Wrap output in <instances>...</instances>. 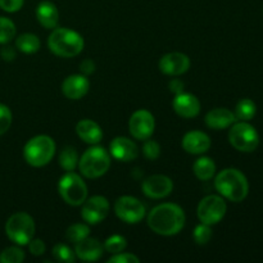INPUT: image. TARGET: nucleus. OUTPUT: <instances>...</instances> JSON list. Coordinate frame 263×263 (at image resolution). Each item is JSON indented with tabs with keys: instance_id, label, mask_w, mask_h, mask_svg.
<instances>
[{
	"instance_id": "obj_9",
	"label": "nucleus",
	"mask_w": 263,
	"mask_h": 263,
	"mask_svg": "<svg viewBox=\"0 0 263 263\" xmlns=\"http://www.w3.org/2000/svg\"><path fill=\"white\" fill-rule=\"evenodd\" d=\"M228 205L220 195H207L199 202L197 208L198 218L205 225H217L226 215Z\"/></svg>"
},
{
	"instance_id": "obj_36",
	"label": "nucleus",
	"mask_w": 263,
	"mask_h": 263,
	"mask_svg": "<svg viewBox=\"0 0 263 263\" xmlns=\"http://www.w3.org/2000/svg\"><path fill=\"white\" fill-rule=\"evenodd\" d=\"M25 0H0V9L8 13H15L23 7Z\"/></svg>"
},
{
	"instance_id": "obj_25",
	"label": "nucleus",
	"mask_w": 263,
	"mask_h": 263,
	"mask_svg": "<svg viewBox=\"0 0 263 263\" xmlns=\"http://www.w3.org/2000/svg\"><path fill=\"white\" fill-rule=\"evenodd\" d=\"M79 153L73 146H66L59 153L58 163L66 172L74 171L79 167Z\"/></svg>"
},
{
	"instance_id": "obj_21",
	"label": "nucleus",
	"mask_w": 263,
	"mask_h": 263,
	"mask_svg": "<svg viewBox=\"0 0 263 263\" xmlns=\"http://www.w3.org/2000/svg\"><path fill=\"white\" fill-rule=\"evenodd\" d=\"M36 18L46 30H54L59 22V10L54 3L44 0L36 7Z\"/></svg>"
},
{
	"instance_id": "obj_12",
	"label": "nucleus",
	"mask_w": 263,
	"mask_h": 263,
	"mask_svg": "<svg viewBox=\"0 0 263 263\" xmlns=\"http://www.w3.org/2000/svg\"><path fill=\"white\" fill-rule=\"evenodd\" d=\"M156 128L154 116L146 109H139L131 115L128 120V131L136 140H146L152 138Z\"/></svg>"
},
{
	"instance_id": "obj_29",
	"label": "nucleus",
	"mask_w": 263,
	"mask_h": 263,
	"mask_svg": "<svg viewBox=\"0 0 263 263\" xmlns=\"http://www.w3.org/2000/svg\"><path fill=\"white\" fill-rule=\"evenodd\" d=\"M51 253H53V257L58 262L73 263L77 258L76 254H74V251H72V248H69L66 244H55V246L53 247Z\"/></svg>"
},
{
	"instance_id": "obj_7",
	"label": "nucleus",
	"mask_w": 263,
	"mask_h": 263,
	"mask_svg": "<svg viewBox=\"0 0 263 263\" xmlns=\"http://www.w3.org/2000/svg\"><path fill=\"white\" fill-rule=\"evenodd\" d=\"M58 193L67 204L72 207H79L86 200L89 190L82 177L71 171L64 174L59 180Z\"/></svg>"
},
{
	"instance_id": "obj_39",
	"label": "nucleus",
	"mask_w": 263,
	"mask_h": 263,
	"mask_svg": "<svg viewBox=\"0 0 263 263\" xmlns=\"http://www.w3.org/2000/svg\"><path fill=\"white\" fill-rule=\"evenodd\" d=\"M168 87H170V91L174 92L175 95H177V94H181V92H184L185 85L180 79H172L171 81H170Z\"/></svg>"
},
{
	"instance_id": "obj_40",
	"label": "nucleus",
	"mask_w": 263,
	"mask_h": 263,
	"mask_svg": "<svg viewBox=\"0 0 263 263\" xmlns=\"http://www.w3.org/2000/svg\"><path fill=\"white\" fill-rule=\"evenodd\" d=\"M0 57L4 59L5 62H12L15 58V49L13 46H4L0 50Z\"/></svg>"
},
{
	"instance_id": "obj_37",
	"label": "nucleus",
	"mask_w": 263,
	"mask_h": 263,
	"mask_svg": "<svg viewBox=\"0 0 263 263\" xmlns=\"http://www.w3.org/2000/svg\"><path fill=\"white\" fill-rule=\"evenodd\" d=\"M27 246H28V249H30V253L35 257L43 256L46 251L45 243H44L41 239H32Z\"/></svg>"
},
{
	"instance_id": "obj_13",
	"label": "nucleus",
	"mask_w": 263,
	"mask_h": 263,
	"mask_svg": "<svg viewBox=\"0 0 263 263\" xmlns=\"http://www.w3.org/2000/svg\"><path fill=\"white\" fill-rule=\"evenodd\" d=\"M144 195L151 199H162L168 197L174 190V181L166 175H152L141 184Z\"/></svg>"
},
{
	"instance_id": "obj_33",
	"label": "nucleus",
	"mask_w": 263,
	"mask_h": 263,
	"mask_svg": "<svg viewBox=\"0 0 263 263\" xmlns=\"http://www.w3.org/2000/svg\"><path fill=\"white\" fill-rule=\"evenodd\" d=\"M143 154L149 161H156L161 156V145L156 140H151V138L144 140Z\"/></svg>"
},
{
	"instance_id": "obj_11",
	"label": "nucleus",
	"mask_w": 263,
	"mask_h": 263,
	"mask_svg": "<svg viewBox=\"0 0 263 263\" xmlns=\"http://www.w3.org/2000/svg\"><path fill=\"white\" fill-rule=\"evenodd\" d=\"M81 205V217L87 225H98L103 222L109 213V202L103 195L86 198Z\"/></svg>"
},
{
	"instance_id": "obj_18",
	"label": "nucleus",
	"mask_w": 263,
	"mask_h": 263,
	"mask_svg": "<svg viewBox=\"0 0 263 263\" xmlns=\"http://www.w3.org/2000/svg\"><path fill=\"white\" fill-rule=\"evenodd\" d=\"M181 145L186 153L198 156V154H203L210 151L212 141H211L210 136L203 131L193 130L185 134Z\"/></svg>"
},
{
	"instance_id": "obj_24",
	"label": "nucleus",
	"mask_w": 263,
	"mask_h": 263,
	"mask_svg": "<svg viewBox=\"0 0 263 263\" xmlns=\"http://www.w3.org/2000/svg\"><path fill=\"white\" fill-rule=\"evenodd\" d=\"M40 39L35 33H22L15 39V48L25 54H33L40 49Z\"/></svg>"
},
{
	"instance_id": "obj_2",
	"label": "nucleus",
	"mask_w": 263,
	"mask_h": 263,
	"mask_svg": "<svg viewBox=\"0 0 263 263\" xmlns=\"http://www.w3.org/2000/svg\"><path fill=\"white\" fill-rule=\"evenodd\" d=\"M215 187L221 197L230 202H243L249 193V184L246 175L236 168H225L215 177Z\"/></svg>"
},
{
	"instance_id": "obj_35",
	"label": "nucleus",
	"mask_w": 263,
	"mask_h": 263,
	"mask_svg": "<svg viewBox=\"0 0 263 263\" xmlns=\"http://www.w3.org/2000/svg\"><path fill=\"white\" fill-rule=\"evenodd\" d=\"M140 259L139 257H136L135 254L133 253H121L113 254L109 259H108V263H139Z\"/></svg>"
},
{
	"instance_id": "obj_5",
	"label": "nucleus",
	"mask_w": 263,
	"mask_h": 263,
	"mask_svg": "<svg viewBox=\"0 0 263 263\" xmlns=\"http://www.w3.org/2000/svg\"><path fill=\"white\" fill-rule=\"evenodd\" d=\"M55 156V141L48 135H37L26 143L23 158L32 167H44Z\"/></svg>"
},
{
	"instance_id": "obj_8",
	"label": "nucleus",
	"mask_w": 263,
	"mask_h": 263,
	"mask_svg": "<svg viewBox=\"0 0 263 263\" xmlns=\"http://www.w3.org/2000/svg\"><path fill=\"white\" fill-rule=\"evenodd\" d=\"M229 141L239 152L251 153L259 145V135L256 128L247 121L235 122L229 131Z\"/></svg>"
},
{
	"instance_id": "obj_38",
	"label": "nucleus",
	"mask_w": 263,
	"mask_h": 263,
	"mask_svg": "<svg viewBox=\"0 0 263 263\" xmlns=\"http://www.w3.org/2000/svg\"><path fill=\"white\" fill-rule=\"evenodd\" d=\"M95 63L92 59H84V61L80 63V72H81V74H84V76H90L91 73H94L95 71Z\"/></svg>"
},
{
	"instance_id": "obj_16",
	"label": "nucleus",
	"mask_w": 263,
	"mask_h": 263,
	"mask_svg": "<svg viewBox=\"0 0 263 263\" xmlns=\"http://www.w3.org/2000/svg\"><path fill=\"white\" fill-rule=\"evenodd\" d=\"M172 108L177 116L182 118H194L200 113V102L195 95L189 92H181L175 95L172 100Z\"/></svg>"
},
{
	"instance_id": "obj_3",
	"label": "nucleus",
	"mask_w": 263,
	"mask_h": 263,
	"mask_svg": "<svg viewBox=\"0 0 263 263\" xmlns=\"http://www.w3.org/2000/svg\"><path fill=\"white\" fill-rule=\"evenodd\" d=\"M48 46L53 54L61 58H73L84 50V37L71 28H54L48 39Z\"/></svg>"
},
{
	"instance_id": "obj_28",
	"label": "nucleus",
	"mask_w": 263,
	"mask_h": 263,
	"mask_svg": "<svg viewBox=\"0 0 263 263\" xmlns=\"http://www.w3.org/2000/svg\"><path fill=\"white\" fill-rule=\"evenodd\" d=\"M15 33H17V28H15L14 22L10 18L0 15V44L5 45L10 43L15 37Z\"/></svg>"
},
{
	"instance_id": "obj_10",
	"label": "nucleus",
	"mask_w": 263,
	"mask_h": 263,
	"mask_svg": "<svg viewBox=\"0 0 263 263\" xmlns=\"http://www.w3.org/2000/svg\"><path fill=\"white\" fill-rule=\"evenodd\" d=\"M145 205L135 197L123 195L115 203V213L121 221L130 225L139 223L145 217Z\"/></svg>"
},
{
	"instance_id": "obj_17",
	"label": "nucleus",
	"mask_w": 263,
	"mask_h": 263,
	"mask_svg": "<svg viewBox=\"0 0 263 263\" xmlns=\"http://www.w3.org/2000/svg\"><path fill=\"white\" fill-rule=\"evenodd\" d=\"M90 81L86 76L79 73L68 76L62 84V91L67 99L80 100L89 92Z\"/></svg>"
},
{
	"instance_id": "obj_1",
	"label": "nucleus",
	"mask_w": 263,
	"mask_h": 263,
	"mask_svg": "<svg viewBox=\"0 0 263 263\" xmlns=\"http://www.w3.org/2000/svg\"><path fill=\"white\" fill-rule=\"evenodd\" d=\"M185 221L186 217L184 210L175 203H162L156 205L146 218L151 230L162 236L177 235L184 229Z\"/></svg>"
},
{
	"instance_id": "obj_34",
	"label": "nucleus",
	"mask_w": 263,
	"mask_h": 263,
	"mask_svg": "<svg viewBox=\"0 0 263 263\" xmlns=\"http://www.w3.org/2000/svg\"><path fill=\"white\" fill-rule=\"evenodd\" d=\"M12 121L13 116L9 107H7L5 104H0V136L4 135L9 130L10 125H12Z\"/></svg>"
},
{
	"instance_id": "obj_19",
	"label": "nucleus",
	"mask_w": 263,
	"mask_h": 263,
	"mask_svg": "<svg viewBox=\"0 0 263 263\" xmlns=\"http://www.w3.org/2000/svg\"><path fill=\"white\" fill-rule=\"evenodd\" d=\"M104 247L98 239L95 238H85L84 240L76 243L74 247V254L77 258L85 262H95L103 256Z\"/></svg>"
},
{
	"instance_id": "obj_14",
	"label": "nucleus",
	"mask_w": 263,
	"mask_h": 263,
	"mask_svg": "<svg viewBox=\"0 0 263 263\" xmlns=\"http://www.w3.org/2000/svg\"><path fill=\"white\" fill-rule=\"evenodd\" d=\"M158 68L167 76H181L190 68V58L184 53L172 51L159 59Z\"/></svg>"
},
{
	"instance_id": "obj_27",
	"label": "nucleus",
	"mask_w": 263,
	"mask_h": 263,
	"mask_svg": "<svg viewBox=\"0 0 263 263\" xmlns=\"http://www.w3.org/2000/svg\"><path fill=\"white\" fill-rule=\"evenodd\" d=\"M90 235V228L87 223H73L66 230V239L71 243H79Z\"/></svg>"
},
{
	"instance_id": "obj_32",
	"label": "nucleus",
	"mask_w": 263,
	"mask_h": 263,
	"mask_svg": "<svg viewBox=\"0 0 263 263\" xmlns=\"http://www.w3.org/2000/svg\"><path fill=\"white\" fill-rule=\"evenodd\" d=\"M193 238H194L195 243L199 244V246H204L208 241L212 239V229L210 225H205V223L200 222V225H198L194 229V233H193Z\"/></svg>"
},
{
	"instance_id": "obj_31",
	"label": "nucleus",
	"mask_w": 263,
	"mask_h": 263,
	"mask_svg": "<svg viewBox=\"0 0 263 263\" xmlns=\"http://www.w3.org/2000/svg\"><path fill=\"white\" fill-rule=\"evenodd\" d=\"M25 252L20 247H8L0 253V263H22Z\"/></svg>"
},
{
	"instance_id": "obj_15",
	"label": "nucleus",
	"mask_w": 263,
	"mask_h": 263,
	"mask_svg": "<svg viewBox=\"0 0 263 263\" xmlns=\"http://www.w3.org/2000/svg\"><path fill=\"white\" fill-rule=\"evenodd\" d=\"M109 153L120 162H133L139 157V148L135 141L125 136H118L112 140Z\"/></svg>"
},
{
	"instance_id": "obj_20",
	"label": "nucleus",
	"mask_w": 263,
	"mask_h": 263,
	"mask_svg": "<svg viewBox=\"0 0 263 263\" xmlns=\"http://www.w3.org/2000/svg\"><path fill=\"white\" fill-rule=\"evenodd\" d=\"M235 113L228 108H215L205 115L204 122L212 130H223L231 127L236 122Z\"/></svg>"
},
{
	"instance_id": "obj_4",
	"label": "nucleus",
	"mask_w": 263,
	"mask_h": 263,
	"mask_svg": "<svg viewBox=\"0 0 263 263\" xmlns=\"http://www.w3.org/2000/svg\"><path fill=\"white\" fill-rule=\"evenodd\" d=\"M110 153L103 146L92 145L82 154L79 161L80 174L86 179H99L110 167Z\"/></svg>"
},
{
	"instance_id": "obj_26",
	"label": "nucleus",
	"mask_w": 263,
	"mask_h": 263,
	"mask_svg": "<svg viewBox=\"0 0 263 263\" xmlns=\"http://www.w3.org/2000/svg\"><path fill=\"white\" fill-rule=\"evenodd\" d=\"M257 107L256 103L252 99H241L236 104L235 108V117L236 120L240 121H251L256 116Z\"/></svg>"
},
{
	"instance_id": "obj_23",
	"label": "nucleus",
	"mask_w": 263,
	"mask_h": 263,
	"mask_svg": "<svg viewBox=\"0 0 263 263\" xmlns=\"http://www.w3.org/2000/svg\"><path fill=\"white\" fill-rule=\"evenodd\" d=\"M193 172L200 181H208L216 175V164L210 157H200L193 164Z\"/></svg>"
},
{
	"instance_id": "obj_30",
	"label": "nucleus",
	"mask_w": 263,
	"mask_h": 263,
	"mask_svg": "<svg viewBox=\"0 0 263 263\" xmlns=\"http://www.w3.org/2000/svg\"><path fill=\"white\" fill-rule=\"evenodd\" d=\"M103 247H104V249L108 253L117 254L125 251L126 247H127V240H126L125 236L116 234V235L109 236V238L104 241Z\"/></svg>"
},
{
	"instance_id": "obj_6",
	"label": "nucleus",
	"mask_w": 263,
	"mask_h": 263,
	"mask_svg": "<svg viewBox=\"0 0 263 263\" xmlns=\"http://www.w3.org/2000/svg\"><path fill=\"white\" fill-rule=\"evenodd\" d=\"M35 221L28 213H13L5 222V234L8 239L17 246H27L35 235Z\"/></svg>"
},
{
	"instance_id": "obj_22",
	"label": "nucleus",
	"mask_w": 263,
	"mask_h": 263,
	"mask_svg": "<svg viewBox=\"0 0 263 263\" xmlns=\"http://www.w3.org/2000/svg\"><path fill=\"white\" fill-rule=\"evenodd\" d=\"M76 134L84 143L90 145H97L103 139V130L95 121L81 120L76 125Z\"/></svg>"
}]
</instances>
